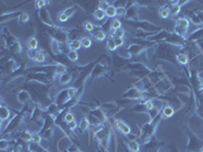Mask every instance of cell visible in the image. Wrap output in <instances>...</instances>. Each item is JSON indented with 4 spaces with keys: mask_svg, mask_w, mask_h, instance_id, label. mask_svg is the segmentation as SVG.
<instances>
[{
    "mask_svg": "<svg viewBox=\"0 0 203 152\" xmlns=\"http://www.w3.org/2000/svg\"><path fill=\"white\" fill-rule=\"evenodd\" d=\"M176 27H181V29L187 30L188 27H189V20H188L187 18H179L178 20H177Z\"/></svg>",
    "mask_w": 203,
    "mask_h": 152,
    "instance_id": "obj_2",
    "label": "cell"
},
{
    "mask_svg": "<svg viewBox=\"0 0 203 152\" xmlns=\"http://www.w3.org/2000/svg\"><path fill=\"white\" fill-rule=\"evenodd\" d=\"M180 10H181V5L179 3L176 4V5H173L170 9V14L171 15H177V14H179Z\"/></svg>",
    "mask_w": 203,
    "mask_h": 152,
    "instance_id": "obj_14",
    "label": "cell"
},
{
    "mask_svg": "<svg viewBox=\"0 0 203 152\" xmlns=\"http://www.w3.org/2000/svg\"><path fill=\"white\" fill-rule=\"evenodd\" d=\"M70 81H71V75L69 74V73L66 72L60 76V83H61L62 85H65V84L69 83Z\"/></svg>",
    "mask_w": 203,
    "mask_h": 152,
    "instance_id": "obj_6",
    "label": "cell"
},
{
    "mask_svg": "<svg viewBox=\"0 0 203 152\" xmlns=\"http://www.w3.org/2000/svg\"><path fill=\"white\" fill-rule=\"evenodd\" d=\"M113 34L115 38H123V37H124V30L121 29L118 30H115V32H113Z\"/></svg>",
    "mask_w": 203,
    "mask_h": 152,
    "instance_id": "obj_29",
    "label": "cell"
},
{
    "mask_svg": "<svg viewBox=\"0 0 203 152\" xmlns=\"http://www.w3.org/2000/svg\"><path fill=\"white\" fill-rule=\"evenodd\" d=\"M121 131H122V133L125 134V135H128V134H130V132H131V128L129 127L127 124H125L124 127L122 128V130H121Z\"/></svg>",
    "mask_w": 203,
    "mask_h": 152,
    "instance_id": "obj_33",
    "label": "cell"
},
{
    "mask_svg": "<svg viewBox=\"0 0 203 152\" xmlns=\"http://www.w3.org/2000/svg\"><path fill=\"white\" fill-rule=\"evenodd\" d=\"M68 14L66 13L65 11H62L59 13V16H58V18H59V20L61 21V23H65V21H67L68 19Z\"/></svg>",
    "mask_w": 203,
    "mask_h": 152,
    "instance_id": "obj_25",
    "label": "cell"
},
{
    "mask_svg": "<svg viewBox=\"0 0 203 152\" xmlns=\"http://www.w3.org/2000/svg\"><path fill=\"white\" fill-rule=\"evenodd\" d=\"M105 12H106V15H107L108 17H114L117 15V8H116L114 5H110Z\"/></svg>",
    "mask_w": 203,
    "mask_h": 152,
    "instance_id": "obj_5",
    "label": "cell"
},
{
    "mask_svg": "<svg viewBox=\"0 0 203 152\" xmlns=\"http://www.w3.org/2000/svg\"><path fill=\"white\" fill-rule=\"evenodd\" d=\"M13 152H19V150H18V149H14Z\"/></svg>",
    "mask_w": 203,
    "mask_h": 152,
    "instance_id": "obj_41",
    "label": "cell"
},
{
    "mask_svg": "<svg viewBox=\"0 0 203 152\" xmlns=\"http://www.w3.org/2000/svg\"><path fill=\"white\" fill-rule=\"evenodd\" d=\"M68 58L70 61H73V62H75V61L78 60V54H77L76 51H73V50H70V51L68 52Z\"/></svg>",
    "mask_w": 203,
    "mask_h": 152,
    "instance_id": "obj_16",
    "label": "cell"
},
{
    "mask_svg": "<svg viewBox=\"0 0 203 152\" xmlns=\"http://www.w3.org/2000/svg\"><path fill=\"white\" fill-rule=\"evenodd\" d=\"M200 152H203V148H201V149H200Z\"/></svg>",
    "mask_w": 203,
    "mask_h": 152,
    "instance_id": "obj_42",
    "label": "cell"
},
{
    "mask_svg": "<svg viewBox=\"0 0 203 152\" xmlns=\"http://www.w3.org/2000/svg\"><path fill=\"white\" fill-rule=\"evenodd\" d=\"M38 40H37L36 38H34V37H32V38H30V40L27 41V47H29L30 50H33V51H35V50H37V48H38Z\"/></svg>",
    "mask_w": 203,
    "mask_h": 152,
    "instance_id": "obj_4",
    "label": "cell"
},
{
    "mask_svg": "<svg viewBox=\"0 0 203 152\" xmlns=\"http://www.w3.org/2000/svg\"><path fill=\"white\" fill-rule=\"evenodd\" d=\"M41 141H42V137H41L40 134H36V135H34V137H33V142L34 143L39 144V143H41Z\"/></svg>",
    "mask_w": 203,
    "mask_h": 152,
    "instance_id": "obj_34",
    "label": "cell"
},
{
    "mask_svg": "<svg viewBox=\"0 0 203 152\" xmlns=\"http://www.w3.org/2000/svg\"><path fill=\"white\" fill-rule=\"evenodd\" d=\"M114 41H115V44L116 46L118 47H122L123 45H124V39L123 38H115L114 39Z\"/></svg>",
    "mask_w": 203,
    "mask_h": 152,
    "instance_id": "obj_31",
    "label": "cell"
},
{
    "mask_svg": "<svg viewBox=\"0 0 203 152\" xmlns=\"http://www.w3.org/2000/svg\"><path fill=\"white\" fill-rule=\"evenodd\" d=\"M110 6L109 2L108 1H105V0H102V1L99 2V8L102 10H104V11H106L107 10V8Z\"/></svg>",
    "mask_w": 203,
    "mask_h": 152,
    "instance_id": "obj_23",
    "label": "cell"
},
{
    "mask_svg": "<svg viewBox=\"0 0 203 152\" xmlns=\"http://www.w3.org/2000/svg\"><path fill=\"white\" fill-rule=\"evenodd\" d=\"M126 123H124L122 120H116L115 121V126H116V128L119 130H122V128L124 127V125Z\"/></svg>",
    "mask_w": 203,
    "mask_h": 152,
    "instance_id": "obj_32",
    "label": "cell"
},
{
    "mask_svg": "<svg viewBox=\"0 0 203 152\" xmlns=\"http://www.w3.org/2000/svg\"><path fill=\"white\" fill-rule=\"evenodd\" d=\"M174 114H175V110L171 106H165V108H164L163 115L166 117V118H171L172 116H174Z\"/></svg>",
    "mask_w": 203,
    "mask_h": 152,
    "instance_id": "obj_3",
    "label": "cell"
},
{
    "mask_svg": "<svg viewBox=\"0 0 203 152\" xmlns=\"http://www.w3.org/2000/svg\"><path fill=\"white\" fill-rule=\"evenodd\" d=\"M10 117V110H8V108L2 106L0 108V118H1V121L4 122L6 120H8Z\"/></svg>",
    "mask_w": 203,
    "mask_h": 152,
    "instance_id": "obj_1",
    "label": "cell"
},
{
    "mask_svg": "<svg viewBox=\"0 0 203 152\" xmlns=\"http://www.w3.org/2000/svg\"><path fill=\"white\" fill-rule=\"evenodd\" d=\"M64 121L66 122L67 124L69 123H71V122H73V121H75V117H74V115L72 114V113H67V114L64 116Z\"/></svg>",
    "mask_w": 203,
    "mask_h": 152,
    "instance_id": "obj_21",
    "label": "cell"
},
{
    "mask_svg": "<svg viewBox=\"0 0 203 152\" xmlns=\"http://www.w3.org/2000/svg\"><path fill=\"white\" fill-rule=\"evenodd\" d=\"M199 17H200V21H203V12H200Z\"/></svg>",
    "mask_w": 203,
    "mask_h": 152,
    "instance_id": "obj_40",
    "label": "cell"
},
{
    "mask_svg": "<svg viewBox=\"0 0 203 152\" xmlns=\"http://www.w3.org/2000/svg\"><path fill=\"white\" fill-rule=\"evenodd\" d=\"M33 137H34V135L31 133V132L25 131L23 135V139L25 141H33Z\"/></svg>",
    "mask_w": 203,
    "mask_h": 152,
    "instance_id": "obj_24",
    "label": "cell"
},
{
    "mask_svg": "<svg viewBox=\"0 0 203 152\" xmlns=\"http://www.w3.org/2000/svg\"><path fill=\"white\" fill-rule=\"evenodd\" d=\"M96 39L98 41H104L106 39V32H103V30H100V32H98L96 34Z\"/></svg>",
    "mask_w": 203,
    "mask_h": 152,
    "instance_id": "obj_26",
    "label": "cell"
},
{
    "mask_svg": "<svg viewBox=\"0 0 203 152\" xmlns=\"http://www.w3.org/2000/svg\"><path fill=\"white\" fill-rule=\"evenodd\" d=\"M81 44H82V47L83 48H90V46H92V40H90V38H87V37H85V38H83L82 40H81Z\"/></svg>",
    "mask_w": 203,
    "mask_h": 152,
    "instance_id": "obj_22",
    "label": "cell"
},
{
    "mask_svg": "<svg viewBox=\"0 0 203 152\" xmlns=\"http://www.w3.org/2000/svg\"><path fill=\"white\" fill-rule=\"evenodd\" d=\"M30 99V95L27 91H21L18 94V101L23 103H25Z\"/></svg>",
    "mask_w": 203,
    "mask_h": 152,
    "instance_id": "obj_8",
    "label": "cell"
},
{
    "mask_svg": "<svg viewBox=\"0 0 203 152\" xmlns=\"http://www.w3.org/2000/svg\"><path fill=\"white\" fill-rule=\"evenodd\" d=\"M85 30H87V32H92L94 29V25H92V23H90V21H86V23H85Z\"/></svg>",
    "mask_w": 203,
    "mask_h": 152,
    "instance_id": "obj_30",
    "label": "cell"
},
{
    "mask_svg": "<svg viewBox=\"0 0 203 152\" xmlns=\"http://www.w3.org/2000/svg\"><path fill=\"white\" fill-rule=\"evenodd\" d=\"M94 18L96 19H98V20H102V19L105 18L106 12L104 11V10L100 9V8H98V9L94 12Z\"/></svg>",
    "mask_w": 203,
    "mask_h": 152,
    "instance_id": "obj_9",
    "label": "cell"
},
{
    "mask_svg": "<svg viewBox=\"0 0 203 152\" xmlns=\"http://www.w3.org/2000/svg\"><path fill=\"white\" fill-rule=\"evenodd\" d=\"M107 47H108V49H109L110 51H114V50L117 49V46H116V44H115V41H114V39H109V40H108Z\"/></svg>",
    "mask_w": 203,
    "mask_h": 152,
    "instance_id": "obj_19",
    "label": "cell"
},
{
    "mask_svg": "<svg viewBox=\"0 0 203 152\" xmlns=\"http://www.w3.org/2000/svg\"><path fill=\"white\" fill-rule=\"evenodd\" d=\"M88 127H90V121L87 119H83L79 124V129H80L81 132H85V130H87Z\"/></svg>",
    "mask_w": 203,
    "mask_h": 152,
    "instance_id": "obj_11",
    "label": "cell"
},
{
    "mask_svg": "<svg viewBox=\"0 0 203 152\" xmlns=\"http://www.w3.org/2000/svg\"><path fill=\"white\" fill-rule=\"evenodd\" d=\"M120 29H121V21L119 19L114 18L111 23V30L115 32V30H118Z\"/></svg>",
    "mask_w": 203,
    "mask_h": 152,
    "instance_id": "obj_10",
    "label": "cell"
},
{
    "mask_svg": "<svg viewBox=\"0 0 203 152\" xmlns=\"http://www.w3.org/2000/svg\"><path fill=\"white\" fill-rule=\"evenodd\" d=\"M159 16L161 17V18H167L168 16L170 15V9L167 7H161V9H159Z\"/></svg>",
    "mask_w": 203,
    "mask_h": 152,
    "instance_id": "obj_15",
    "label": "cell"
},
{
    "mask_svg": "<svg viewBox=\"0 0 203 152\" xmlns=\"http://www.w3.org/2000/svg\"><path fill=\"white\" fill-rule=\"evenodd\" d=\"M45 59H46V57H45V54L43 53L42 51H37L35 60H36L37 62H39V63H43V62H45Z\"/></svg>",
    "mask_w": 203,
    "mask_h": 152,
    "instance_id": "obj_13",
    "label": "cell"
},
{
    "mask_svg": "<svg viewBox=\"0 0 203 152\" xmlns=\"http://www.w3.org/2000/svg\"><path fill=\"white\" fill-rule=\"evenodd\" d=\"M52 135H53V129H51L49 130V131H47L46 132V134H45V138L46 139H49V136H50V138H52Z\"/></svg>",
    "mask_w": 203,
    "mask_h": 152,
    "instance_id": "obj_38",
    "label": "cell"
},
{
    "mask_svg": "<svg viewBox=\"0 0 203 152\" xmlns=\"http://www.w3.org/2000/svg\"><path fill=\"white\" fill-rule=\"evenodd\" d=\"M47 4V1H44V0H40V1H37V6L39 8H43L45 7V5Z\"/></svg>",
    "mask_w": 203,
    "mask_h": 152,
    "instance_id": "obj_37",
    "label": "cell"
},
{
    "mask_svg": "<svg viewBox=\"0 0 203 152\" xmlns=\"http://www.w3.org/2000/svg\"><path fill=\"white\" fill-rule=\"evenodd\" d=\"M30 19V15L27 13V12H23V13H21L20 15H19L18 17V21L19 23H27Z\"/></svg>",
    "mask_w": 203,
    "mask_h": 152,
    "instance_id": "obj_18",
    "label": "cell"
},
{
    "mask_svg": "<svg viewBox=\"0 0 203 152\" xmlns=\"http://www.w3.org/2000/svg\"><path fill=\"white\" fill-rule=\"evenodd\" d=\"M69 47H70V50L76 51V50L80 49V48L82 47V44H81V41H79V40H73L72 42L70 43Z\"/></svg>",
    "mask_w": 203,
    "mask_h": 152,
    "instance_id": "obj_7",
    "label": "cell"
},
{
    "mask_svg": "<svg viewBox=\"0 0 203 152\" xmlns=\"http://www.w3.org/2000/svg\"><path fill=\"white\" fill-rule=\"evenodd\" d=\"M125 13V9L122 7H119L117 8V15H123Z\"/></svg>",
    "mask_w": 203,
    "mask_h": 152,
    "instance_id": "obj_39",
    "label": "cell"
},
{
    "mask_svg": "<svg viewBox=\"0 0 203 152\" xmlns=\"http://www.w3.org/2000/svg\"><path fill=\"white\" fill-rule=\"evenodd\" d=\"M144 106H145V108L147 110H153V108H154V103H153L152 101H146L145 103H144Z\"/></svg>",
    "mask_w": 203,
    "mask_h": 152,
    "instance_id": "obj_28",
    "label": "cell"
},
{
    "mask_svg": "<svg viewBox=\"0 0 203 152\" xmlns=\"http://www.w3.org/2000/svg\"><path fill=\"white\" fill-rule=\"evenodd\" d=\"M177 59H178V62L180 63V64H187L188 61H189V58H188L187 55H185V54H181V55H179L178 57H177Z\"/></svg>",
    "mask_w": 203,
    "mask_h": 152,
    "instance_id": "obj_17",
    "label": "cell"
},
{
    "mask_svg": "<svg viewBox=\"0 0 203 152\" xmlns=\"http://www.w3.org/2000/svg\"><path fill=\"white\" fill-rule=\"evenodd\" d=\"M57 74H64V73H66V67L64 66V65L62 64H58L57 66H56V71H55Z\"/></svg>",
    "mask_w": 203,
    "mask_h": 152,
    "instance_id": "obj_20",
    "label": "cell"
},
{
    "mask_svg": "<svg viewBox=\"0 0 203 152\" xmlns=\"http://www.w3.org/2000/svg\"><path fill=\"white\" fill-rule=\"evenodd\" d=\"M68 125V128L70 130H75L77 128V123H76V121H73V122H71V123H69L67 124Z\"/></svg>",
    "mask_w": 203,
    "mask_h": 152,
    "instance_id": "obj_36",
    "label": "cell"
},
{
    "mask_svg": "<svg viewBox=\"0 0 203 152\" xmlns=\"http://www.w3.org/2000/svg\"><path fill=\"white\" fill-rule=\"evenodd\" d=\"M13 51L16 52V53H20L21 52V46L19 43H16V44L13 45Z\"/></svg>",
    "mask_w": 203,
    "mask_h": 152,
    "instance_id": "obj_35",
    "label": "cell"
},
{
    "mask_svg": "<svg viewBox=\"0 0 203 152\" xmlns=\"http://www.w3.org/2000/svg\"><path fill=\"white\" fill-rule=\"evenodd\" d=\"M129 147H130V150L133 152H139L140 150V144L137 141H132V142L129 143Z\"/></svg>",
    "mask_w": 203,
    "mask_h": 152,
    "instance_id": "obj_12",
    "label": "cell"
},
{
    "mask_svg": "<svg viewBox=\"0 0 203 152\" xmlns=\"http://www.w3.org/2000/svg\"><path fill=\"white\" fill-rule=\"evenodd\" d=\"M76 93H77V90L75 87H70L67 89V94L69 97H74L75 95H76Z\"/></svg>",
    "mask_w": 203,
    "mask_h": 152,
    "instance_id": "obj_27",
    "label": "cell"
}]
</instances>
